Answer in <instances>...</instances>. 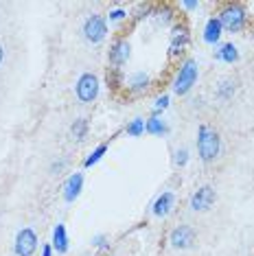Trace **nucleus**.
Wrapping results in <instances>:
<instances>
[{
  "label": "nucleus",
  "instance_id": "obj_1",
  "mask_svg": "<svg viewBox=\"0 0 254 256\" xmlns=\"http://www.w3.org/2000/svg\"><path fill=\"white\" fill-rule=\"evenodd\" d=\"M198 151L204 162H212L219 156V134L208 125H202L198 132Z\"/></svg>",
  "mask_w": 254,
  "mask_h": 256
},
{
  "label": "nucleus",
  "instance_id": "obj_2",
  "mask_svg": "<svg viewBox=\"0 0 254 256\" xmlns=\"http://www.w3.org/2000/svg\"><path fill=\"white\" fill-rule=\"evenodd\" d=\"M198 62L195 60H186L182 64L180 72H178L176 81H173V92H176L178 96H184L188 94L190 88L195 86V81H198Z\"/></svg>",
  "mask_w": 254,
  "mask_h": 256
},
{
  "label": "nucleus",
  "instance_id": "obj_3",
  "mask_svg": "<svg viewBox=\"0 0 254 256\" xmlns=\"http://www.w3.org/2000/svg\"><path fill=\"white\" fill-rule=\"evenodd\" d=\"M219 22H222V28L234 33L246 24V11L241 9L239 4H226V7L222 9V14H219Z\"/></svg>",
  "mask_w": 254,
  "mask_h": 256
},
{
  "label": "nucleus",
  "instance_id": "obj_4",
  "mask_svg": "<svg viewBox=\"0 0 254 256\" xmlns=\"http://www.w3.org/2000/svg\"><path fill=\"white\" fill-rule=\"evenodd\" d=\"M108 36V22L101 16H90L88 20L84 22V38L88 40L90 44H99L103 42Z\"/></svg>",
  "mask_w": 254,
  "mask_h": 256
},
{
  "label": "nucleus",
  "instance_id": "obj_5",
  "mask_svg": "<svg viewBox=\"0 0 254 256\" xmlns=\"http://www.w3.org/2000/svg\"><path fill=\"white\" fill-rule=\"evenodd\" d=\"M99 94V79H96V74L92 72H86L79 77L77 81V96L82 103H92Z\"/></svg>",
  "mask_w": 254,
  "mask_h": 256
},
{
  "label": "nucleus",
  "instance_id": "obj_6",
  "mask_svg": "<svg viewBox=\"0 0 254 256\" xmlns=\"http://www.w3.org/2000/svg\"><path fill=\"white\" fill-rule=\"evenodd\" d=\"M16 256H33L38 250V236L31 228H22L16 236Z\"/></svg>",
  "mask_w": 254,
  "mask_h": 256
},
{
  "label": "nucleus",
  "instance_id": "obj_7",
  "mask_svg": "<svg viewBox=\"0 0 254 256\" xmlns=\"http://www.w3.org/2000/svg\"><path fill=\"white\" fill-rule=\"evenodd\" d=\"M169 241L176 250H188L195 243V230L190 228V226H178V228L171 232Z\"/></svg>",
  "mask_w": 254,
  "mask_h": 256
},
{
  "label": "nucleus",
  "instance_id": "obj_8",
  "mask_svg": "<svg viewBox=\"0 0 254 256\" xmlns=\"http://www.w3.org/2000/svg\"><path fill=\"white\" fill-rule=\"evenodd\" d=\"M212 204H215V190L210 186H202V188H198V193L190 197V208L195 212H206Z\"/></svg>",
  "mask_w": 254,
  "mask_h": 256
},
{
  "label": "nucleus",
  "instance_id": "obj_9",
  "mask_svg": "<svg viewBox=\"0 0 254 256\" xmlns=\"http://www.w3.org/2000/svg\"><path fill=\"white\" fill-rule=\"evenodd\" d=\"M108 60L114 68L125 66L127 60H130V44H127V40H116V42L112 44V48H110V53H108Z\"/></svg>",
  "mask_w": 254,
  "mask_h": 256
},
{
  "label": "nucleus",
  "instance_id": "obj_10",
  "mask_svg": "<svg viewBox=\"0 0 254 256\" xmlns=\"http://www.w3.org/2000/svg\"><path fill=\"white\" fill-rule=\"evenodd\" d=\"M82 188H84V176L82 173H72V176L66 180V184H64V200L68 204L74 202L79 197V193H82Z\"/></svg>",
  "mask_w": 254,
  "mask_h": 256
},
{
  "label": "nucleus",
  "instance_id": "obj_11",
  "mask_svg": "<svg viewBox=\"0 0 254 256\" xmlns=\"http://www.w3.org/2000/svg\"><path fill=\"white\" fill-rule=\"evenodd\" d=\"M173 206H176V195L166 190V193H162L154 202V214L156 217H166L173 210Z\"/></svg>",
  "mask_w": 254,
  "mask_h": 256
},
{
  "label": "nucleus",
  "instance_id": "obj_12",
  "mask_svg": "<svg viewBox=\"0 0 254 256\" xmlns=\"http://www.w3.org/2000/svg\"><path fill=\"white\" fill-rule=\"evenodd\" d=\"M188 42H190V38H188V33L184 31V28L176 31V33H173V38H171V44H169V55L176 57V55L184 53V48L188 46Z\"/></svg>",
  "mask_w": 254,
  "mask_h": 256
},
{
  "label": "nucleus",
  "instance_id": "obj_13",
  "mask_svg": "<svg viewBox=\"0 0 254 256\" xmlns=\"http://www.w3.org/2000/svg\"><path fill=\"white\" fill-rule=\"evenodd\" d=\"M219 38H222V22H219V18H210L204 26V42L217 44Z\"/></svg>",
  "mask_w": 254,
  "mask_h": 256
},
{
  "label": "nucleus",
  "instance_id": "obj_14",
  "mask_svg": "<svg viewBox=\"0 0 254 256\" xmlns=\"http://www.w3.org/2000/svg\"><path fill=\"white\" fill-rule=\"evenodd\" d=\"M53 250H57V254L68 252V234H66L64 224H57L53 230Z\"/></svg>",
  "mask_w": 254,
  "mask_h": 256
},
{
  "label": "nucleus",
  "instance_id": "obj_15",
  "mask_svg": "<svg viewBox=\"0 0 254 256\" xmlns=\"http://www.w3.org/2000/svg\"><path fill=\"white\" fill-rule=\"evenodd\" d=\"M149 84H152V79H149L147 72H134L130 77V90L132 92H145L149 88Z\"/></svg>",
  "mask_w": 254,
  "mask_h": 256
},
{
  "label": "nucleus",
  "instance_id": "obj_16",
  "mask_svg": "<svg viewBox=\"0 0 254 256\" xmlns=\"http://www.w3.org/2000/svg\"><path fill=\"white\" fill-rule=\"evenodd\" d=\"M217 60H222V62H228V64H234L236 60H239V53H236V46L234 44H224L222 48L215 53Z\"/></svg>",
  "mask_w": 254,
  "mask_h": 256
},
{
  "label": "nucleus",
  "instance_id": "obj_17",
  "mask_svg": "<svg viewBox=\"0 0 254 256\" xmlns=\"http://www.w3.org/2000/svg\"><path fill=\"white\" fill-rule=\"evenodd\" d=\"M145 132L154 134V136H162V134H166L169 130H166L164 120H160L158 116H152L149 120H145Z\"/></svg>",
  "mask_w": 254,
  "mask_h": 256
},
{
  "label": "nucleus",
  "instance_id": "obj_18",
  "mask_svg": "<svg viewBox=\"0 0 254 256\" xmlns=\"http://www.w3.org/2000/svg\"><path fill=\"white\" fill-rule=\"evenodd\" d=\"M106 151H108V144H99V147H96V149L88 156V158H86V166L96 164V162H99V160L103 158V156H106Z\"/></svg>",
  "mask_w": 254,
  "mask_h": 256
},
{
  "label": "nucleus",
  "instance_id": "obj_19",
  "mask_svg": "<svg viewBox=\"0 0 254 256\" xmlns=\"http://www.w3.org/2000/svg\"><path fill=\"white\" fill-rule=\"evenodd\" d=\"M86 132H88V123H86V118H77L72 125V136L77 138V140H82L86 136Z\"/></svg>",
  "mask_w": 254,
  "mask_h": 256
},
{
  "label": "nucleus",
  "instance_id": "obj_20",
  "mask_svg": "<svg viewBox=\"0 0 254 256\" xmlns=\"http://www.w3.org/2000/svg\"><path fill=\"white\" fill-rule=\"evenodd\" d=\"M127 134H130V136H140V134H145V120L142 118L132 120V123L127 125Z\"/></svg>",
  "mask_w": 254,
  "mask_h": 256
},
{
  "label": "nucleus",
  "instance_id": "obj_21",
  "mask_svg": "<svg viewBox=\"0 0 254 256\" xmlns=\"http://www.w3.org/2000/svg\"><path fill=\"white\" fill-rule=\"evenodd\" d=\"M234 94V84L232 81H224L222 86H219V96L222 98H230Z\"/></svg>",
  "mask_w": 254,
  "mask_h": 256
},
{
  "label": "nucleus",
  "instance_id": "obj_22",
  "mask_svg": "<svg viewBox=\"0 0 254 256\" xmlns=\"http://www.w3.org/2000/svg\"><path fill=\"white\" fill-rule=\"evenodd\" d=\"M166 106H169V96H158V98H156V106H154V116H158L160 110H164Z\"/></svg>",
  "mask_w": 254,
  "mask_h": 256
},
{
  "label": "nucleus",
  "instance_id": "obj_23",
  "mask_svg": "<svg viewBox=\"0 0 254 256\" xmlns=\"http://www.w3.org/2000/svg\"><path fill=\"white\" fill-rule=\"evenodd\" d=\"M125 18H127V11H123V9L110 11V22H120V20H125Z\"/></svg>",
  "mask_w": 254,
  "mask_h": 256
},
{
  "label": "nucleus",
  "instance_id": "obj_24",
  "mask_svg": "<svg viewBox=\"0 0 254 256\" xmlns=\"http://www.w3.org/2000/svg\"><path fill=\"white\" fill-rule=\"evenodd\" d=\"M186 162H188V151H186V149H180V151L176 154V164H178V166H184Z\"/></svg>",
  "mask_w": 254,
  "mask_h": 256
},
{
  "label": "nucleus",
  "instance_id": "obj_25",
  "mask_svg": "<svg viewBox=\"0 0 254 256\" xmlns=\"http://www.w3.org/2000/svg\"><path fill=\"white\" fill-rule=\"evenodd\" d=\"M92 243H94L96 248H101V250H106V248H108V243H106V236H103V234H96L94 238H92Z\"/></svg>",
  "mask_w": 254,
  "mask_h": 256
},
{
  "label": "nucleus",
  "instance_id": "obj_26",
  "mask_svg": "<svg viewBox=\"0 0 254 256\" xmlns=\"http://www.w3.org/2000/svg\"><path fill=\"white\" fill-rule=\"evenodd\" d=\"M42 256H53V246H44Z\"/></svg>",
  "mask_w": 254,
  "mask_h": 256
},
{
  "label": "nucleus",
  "instance_id": "obj_27",
  "mask_svg": "<svg viewBox=\"0 0 254 256\" xmlns=\"http://www.w3.org/2000/svg\"><path fill=\"white\" fill-rule=\"evenodd\" d=\"M198 4H200V2H182V7H184V9H195Z\"/></svg>",
  "mask_w": 254,
  "mask_h": 256
},
{
  "label": "nucleus",
  "instance_id": "obj_28",
  "mask_svg": "<svg viewBox=\"0 0 254 256\" xmlns=\"http://www.w3.org/2000/svg\"><path fill=\"white\" fill-rule=\"evenodd\" d=\"M2 60H4V48L0 46V64H2Z\"/></svg>",
  "mask_w": 254,
  "mask_h": 256
}]
</instances>
